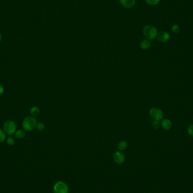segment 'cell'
Instances as JSON below:
<instances>
[{
  "instance_id": "ba28073f",
  "label": "cell",
  "mask_w": 193,
  "mask_h": 193,
  "mask_svg": "<svg viewBox=\"0 0 193 193\" xmlns=\"http://www.w3.org/2000/svg\"><path fill=\"white\" fill-rule=\"evenodd\" d=\"M122 6L126 9H131L135 5V0H119Z\"/></svg>"
},
{
  "instance_id": "e0dca14e",
  "label": "cell",
  "mask_w": 193,
  "mask_h": 193,
  "mask_svg": "<svg viewBox=\"0 0 193 193\" xmlns=\"http://www.w3.org/2000/svg\"><path fill=\"white\" fill-rule=\"evenodd\" d=\"M6 139V135L5 132L0 129V143H2Z\"/></svg>"
},
{
  "instance_id": "30bf717a",
  "label": "cell",
  "mask_w": 193,
  "mask_h": 193,
  "mask_svg": "<svg viewBox=\"0 0 193 193\" xmlns=\"http://www.w3.org/2000/svg\"><path fill=\"white\" fill-rule=\"evenodd\" d=\"M140 45L141 49L143 50H147L151 46V43L149 40L146 39L141 41Z\"/></svg>"
},
{
  "instance_id": "52a82bcc",
  "label": "cell",
  "mask_w": 193,
  "mask_h": 193,
  "mask_svg": "<svg viewBox=\"0 0 193 193\" xmlns=\"http://www.w3.org/2000/svg\"><path fill=\"white\" fill-rule=\"evenodd\" d=\"M157 38L160 42H166L170 40V34L166 31H162L158 34Z\"/></svg>"
},
{
  "instance_id": "3957f363",
  "label": "cell",
  "mask_w": 193,
  "mask_h": 193,
  "mask_svg": "<svg viewBox=\"0 0 193 193\" xmlns=\"http://www.w3.org/2000/svg\"><path fill=\"white\" fill-rule=\"evenodd\" d=\"M3 129L5 133L11 135L15 134L17 130V125L12 120H7L4 124Z\"/></svg>"
},
{
  "instance_id": "7a4b0ae2",
  "label": "cell",
  "mask_w": 193,
  "mask_h": 193,
  "mask_svg": "<svg viewBox=\"0 0 193 193\" xmlns=\"http://www.w3.org/2000/svg\"><path fill=\"white\" fill-rule=\"evenodd\" d=\"M37 120L34 117H27L23 121L22 126L24 130L31 131L35 128L37 125Z\"/></svg>"
},
{
  "instance_id": "ffe728a7",
  "label": "cell",
  "mask_w": 193,
  "mask_h": 193,
  "mask_svg": "<svg viewBox=\"0 0 193 193\" xmlns=\"http://www.w3.org/2000/svg\"><path fill=\"white\" fill-rule=\"evenodd\" d=\"M187 130L188 134L193 137V124H190L189 125Z\"/></svg>"
},
{
  "instance_id": "44dd1931",
  "label": "cell",
  "mask_w": 193,
  "mask_h": 193,
  "mask_svg": "<svg viewBox=\"0 0 193 193\" xmlns=\"http://www.w3.org/2000/svg\"><path fill=\"white\" fill-rule=\"evenodd\" d=\"M4 90H5V89H4V87L0 84V95L4 93Z\"/></svg>"
},
{
  "instance_id": "9a60e30c",
  "label": "cell",
  "mask_w": 193,
  "mask_h": 193,
  "mask_svg": "<svg viewBox=\"0 0 193 193\" xmlns=\"http://www.w3.org/2000/svg\"><path fill=\"white\" fill-rule=\"evenodd\" d=\"M147 4L151 6H155L158 5L160 0H145Z\"/></svg>"
},
{
  "instance_id": "5b68a950",
  "label": "cell",
  "mask_w": 193,
  "mask_h": 193,
  "mask_svg": "<svg viewBox=\"0 0 193 193\" xmlns=\"http://www.w3.org/2000/svg\"><path fill=\"white\" fill-rule=\"evenodd\" d=\"M150 116L155 120L160 121L164 117V112L158 107H152L149 111Z\"/></svg>"
},
{
  "instance_id": "8992f818",
  "label": "cell",
  "mask_w": 193,
  "mask_h": 193,
  "mask_svg": "<svg viewBox=\"0 0 193 193\" xmlns=\"http://www.w3.org/2000/svg\"><path fill=\"white\" fill-rule=\"evenodd\" d=\"M113 159L117 164H122L124 163L125 158L122 152L116 151L113 155Z\"/></svg>"
},
{
  "instance_id": "ac0fdd59",
  "label": "cell",
  "mask_w": 193,
  "mask_h": 193,
  "mask_svg": "<svg viewBox=\"0 0 193 193\" xmlns=\"http://www.w3.org/2000/svg\"><path fill=\"white\" fill-rule=\"evenodd\" d=\"M6 142H7V143L10 145V146H12L15 144V139L12 137H9L7 138V140H6Z\"/></svg>"
},
{
  "instance_id": "d6986e66",
  "label": "cell",
  "mask_w": 193,
  "mask_h": 193,
  "mask_svg": "<svg viewBox=\"0 0 193 193\" xmlns=\"http://www.w3.org/2000/svg\"><path fill=\"white\" fill-rule=\"evenodd\" d=\"M36 127H37V129L39 130L42 131V130H44L45 129V124L44 123L40 122V123H39L37 124Z\"/></svg>"
},
{
  "instance_id": "9c48e42d",
  "label": "cell",
  "mask_w": 193,
  "mask_h": 193,
  "mask_svg": "<svg viewBox=\"0 0 193 193\" xmlns=\"http://www.w3.org/2000/svg\"><path fill=\"white\" fill-rule=\"evenodd\" d=\"M161 127L165 130H169L172 127V123L168 119H163L161 123Z\"/></svg>"
},
{
  "instance_id": "8fae6325",
  "label": "cell",
  "mask_w": 193,
  "mask_h": 193,
  "mask_svg": "<svg viewBox=\"0 0 193 193\" xmlns=\"http://www.w3.org/2000/svg\"><path fill=\"white\" fill-rule=\"evenodd\" d=\"M30 113L34 117H37L40 115V109L37 106L32 107L30 110Z\"/></svg>"
},
{
  "instance_id": "5bb4252c",
  "label": "cell",
  "mask_w": 193,
  "mask_h": 193,
  "mask_svg": "<svg viewBox=\"0 0 193 193\" xmlns=\"http://www.w3.org/2000/svg\"><path fill=\"white\" fill-rule=\"evenodd\" d=\"M152 127L154 129H159L161 127V123L159 121L154 119L152 121Z\"/></svg>"
},
{
  "instance_id": "6da1fadb",
  "label": "cell",
  "mask_w": 193,
  "mask_h": 193,
  "mask_svg": "<svg viewBox=\"0 0 193 193\" xmlns=\"http://www.w3.org/2000/svg\"><path fill=\"white\" fill-rule=\"evenodd\" d=\"M143 34L147 40L151 41L158 36V30L152 25H146L143 28Z\"/></svg>"
},
{
  "instance_id": "2e32d148",
  "label": "cell",
  "mask_w": 193,
  "mask_h": 193,
  "mask_svg": "<svg viewBox=\"0 0 193 193\" xmlns=\"http://www.w3.org/2000/svg\"><path fill=\"white\" fill-rule=\"evenodd\" d=\"M171 30L175 34H178L180 32V27L177 24H173L171 27Z\"/></svg>"
},
{
  "instance_id": "277c9868",
  "label": "cell",
  "mask_w": 193,
  "mask_h": 193,
  "mask_svg": "<svg viewBox=\"0 0 193 193\" xmlns=\"http://www.w3.org/2000/svg\"><path fill=\"white\" fill-rule=\"evenodd\" d=\"M53 192L54 193H68L69 188L64 182L58 181L54 185Z\"/></svg>"
},
{
  "instance_id": "4fadbf2b",
  "label": "cell",
  "mask_w": 193,
  "mask_h": 193,
  "mask_svg": "<svg viewBox=\"0 0 193 193\" xmlns=\"http://www.w3.org/2000/svg\"><path fill=\"white\" fill-rule=\"evenodd\" d=\"M127 143L125 141H122L118 143L117 147L119 150H124L127 147Z\"/></svg>"
},
{
  "instance_id": "7c38bea8",
  "label": "cell",
  "mask_w": 193,
  "mask_h": 193,
  "mask_svg": "<svg viewBox=\"0 0 193 193\" xmlns=\"http://www.w3.org/2000/svg\"><path fill=\"white\" fill-rule=\"evenodd\" d=\"M25 133L24 130L22 129H19L15 133V137H16L18 139H22L25 137Z\"/></svg>"
},
{
  "instance_id": "7402d4cb",
  "label": "cell",
  "mask_w": 193,
  "mask_h": 193,
  "mask_svg": "<svg viewBox=\"0 0 193 193\" xmlns=\"http://www.w3.org/2000/svg\"><path fill=\"white\" fill-rule=\"evenodd\" d=\"M1 35L0 34V41H1Z\"/></svg>"
}]
</instances>
